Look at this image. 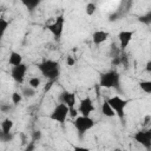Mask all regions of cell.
<instances>
[{
  "instance_id": "6da1fadb",
  "label": "cell",
  "mask_w": 151,
  "mask_h": 151,
  "mask_svg": "<svg viewBox=\"0 0 151 151\" xmlns=\"http://www.w3.org/2000/svg\"><path fill=\"white\" fill-rule=\"evenodd\" d=\"M38 70L47 80H51V81H55L60 76V65L55 60L46 59L39 63Z\"/></svg>"
},
{
  "instance_id": "7a4b0ae2",
  "label": "cell",
  "mask_w": 151,
  "mask_h": 151,
  "mask_svg": "<svg viewBox=\"0 0 151 151\" xmlns=\"http://www.w3.org/2000/svg\"><path fill=\"white\" fill-rule=\"evenodd\" d=\"M120 76L116 70L104 72L99 77V85L104 88H119Z\"/></svg>"
},
{
  "instance_id": "3957f363",
  "label": "cell",
  "mask_w": 151,
  "mask_h": 151,
  "mask_svg": "<svg viewBox=\"0 0 151 151\" xmlns=\"http://www.w3.org/2000/svg\"><path fill=\"white\" fill-rule=\"evenodd\" d=\"M96 125V122L91 118V117H84V116H78L74 118L73 120V126L76 127V130L78 131V134L80 138H83V136L90 131L93 126Z\"/></svg>"
},
{
  "instance_id": "277c9868",
  "label": "cell",
  "mask_w": 151,
  "mask_h": 151,
  "mask_svg": "<svg viewBox=\"0 0 151 151\" xmlns=\"http://www.w3.org/2000/svg\"><path fill=\"white\" fill-rule=\"evenodd\" d=\"M106 101L111 106V109L113 110L114 114L118 116L120 119H123L124 116H125V109H126V106L129 104V100L127 99H123L119 96H113V97L109 98Z\"/></svg>"
},
{
  "instance_id": "5b68a950",
  "label": "cell",
  "mask_w": 151,
  "mask_h": 151,
  "mask_svg": "<svg viewBox=\"0 0 151 151\" xmlns=\"http://www.w3.org/2000/svg\"><path fill=\"white\" fill-rule=\"evenodd\" d=\"M76 100H77V97H76V93H73V92L64 91L60 94V101H61V104H65L68 107V110H70V114L68 116H71L72 118L78 117V110L74 109Z\"/></svg>"
},
{
  "instance_id": "8992f818",
  "label": "cell",
  "mask_w": 151,
  "mask_h": 151,
  "mask_svg": "<svg viewBox=\"0 0 151 151\" xmlns=\"http://www.w3.org/2000/svg\"><path fill=\"white\" fill-rule=\"evenodd\" d=\"M68 114H70L68 107H67L65 104H61V103H60V104H58V105L52 110V112L50 113V119H52V120H54V122H57V123H59V124H64V123L66 122Z\"/></svg>"
},
{
  "instance_id": "52a82bcc",
  "label": "cell",
  "mask_w": 151,
  "mask_h": 151,
  "mask_svg": "<svg viewBox=\"0 0 151 151\" xmlns=\"http://www.w3.org/2000/svg\"><path fill=\"white\" fill-rule=\"evenodd\" d=\"M64 25H65V19H64V15L60 14L55 18V20L52 24L47 25L46 28H47V31H50L52 33V35L54 37L55 40H60V38L63 35V31H64Z\"/></svg>"
},
{
  "instance_id": "ba28073f",
  "label": "cell",
  "mask_w": 151,
  "mask_h": 151,
  "mask_svg": "<svg viewBox=\"0 0 151 151\" xmlns=\"http://www.w3.org/2000/svg\"><path fill=\"white\" fill-rule=\"evenodd\" d=\"M133 139L139 143L142 146H144L146 150H150L151 147V130L150 129H143L137 131L133 134Z\"/></svg>"
},
{
  "instance_id": "9c48e42d",
  "label": "cell",
  "mask_w": 151,
  "mask_h": 151,
  "mask_svg": "<svg viewBox=\"0 0 151 151\" xmlns=\"http://www.w3.org/2000/svg\"><path fill=\"white\" fill-rule=\"evenodd\" d=\"M96 110L93 101L90 97H85L83 99L79 100V106H78V112L80 113V116L84 117H90V114Z\"/></svg>"
},
{
  "instance_id": "30bf717a",
  "label": "cell",
  "mask_w": 151,
  "mask_h": 151,
  "mask_svg": "<svg viewBox=\"0 0 151 151\" xmlns=\"http://www.w3.org/2000/svg\"><path fill=\"white\" fill-rule=\"evenodd\" d=\"M26 72H27V65L22 63V64L18 65V66L12 67V70H11V77L18 84H22L24 80H25Z\"/></svg>"
},
{
  "instance_id": "8fae6325",
  "label": "cell",
  "mask_w": 151,
  "mask_h": 151,
  "mask_svg": "<svg viewBox=\"0 0 151 151\" xmlns=\"http://www.w3.org/2000/svg\"><path fill=\"white\" fill-rule=\"evenodd\" d=\"M133 35H134V31H129V29H124V31H120L118 33L119 47H120L122 51H124L129 46V44L131 42Z\"/></svg>"
},
{
  "instance_id": "7c38bea8",
  "label": "cell",
  "mask_w": 151,
  "mask_h": 151,
  "mask_svg": "<svg viewBox=\"0 0 151 151\" xmlns=\"http://www.w3.org/2000/svg\"><path fill=\"white\" fill-rule=\"evenodd\" d=\"M109 32L104 31V29H98V31H94L93 34H92V41L94 45H100L103 44L104 41L107 40L109 38Z\"/></svg>"
},
{
  "instance_id": "4fadbf2b",
  "label": "cell",
  "mask_w": 151,
  "mask_h": 151,
  "mask_svg": "<svg viewBox=\"0 0 151 151\" xmlns=\"http://www.w3.org/2000/svg\"><path fill=\"white\" fill-rule=\"evenodd\" d=\"M8 64L12 65L13 67L14 66H18L20 64H22V55L19 53V52H11L9 54V58H8Z\"/></svg>"
},
{
  "instance_id": "5bb4252c",
  "label": "cell",
  "mask_w": 151,
  "mask_h": 151,
  "mask_svg": "<svg viewBox=\"0 0 151 151\" xmlns=\"http://www.w3.org/2000/svg\"><path fill=\"white\" fill-rule=\"evenodd\" d=\"M13 125H14V123H13L12 119L5 118V119L1 122L0 130H1L2 132H5V133H11V131H12V129H13Z\"/></svg>"
},
{
  "instance_id": "9a60e30c",
  "label": "cell",
  "mask_w": 151,
  "mask_h": 151,
  "mask_svg": "<svg viewBox=\"0 0 151 151\" xmlns=\"http://www.w3.org/2000/svg\"><path fill=\"white\" fill-rule=\"evenodd\" d=\"M101 113H103V116L109 117V118H112V117H114V116H116V114H114V112H113V110L111 109V106L107 104V101H106V100L101 104Z\"/></svg>"
},
{
  "instance_id": "2e32d148",
  "label": "cell",
  "mask_w": 151,
  "mask_h": 151,
  "mask_svg": "<svg viewBox=\"0 0 151 151\" xmlns=\"http://www.w3.org/2000/svg\"><path fill=\"white\" fill-rule=\"evenodd\" d=\"M8 26H9V21L6 20V19H4V18H0V40L4 37V34L6 33Z\"/></svg>"
},
{
  "instance_id": "e0dca14e",
  "label": "cell",
  "mask_w": 151,
  "mask_h": 151,
  "mask_svg": "<svg viewBox=\"0 0 151 151\" xmlns=\"http://www.w3.org/2000/svg\"><path fill=\"white\" fill-rule=\"evenodd\" d=\"M40 84H41V80H40V78H38V77H32V78H29L28 79V86L31 87V88H33V90H38V87L40 86Z\"/></svg>"
},
{
  "instance_id": "ac0fdd59",
  "label": "cell",
  "mask_w": 151,
  "mask_h": 151,
  "mask_svg": "<svg viewBox=\"0 0 151 151\" xmlns=\"http://www.w3.org/2000/svg\"><path fill=\"white\" fill-rule=\"evenodd\" d=\"M139 87L142 91H144L145 93L150 94L151 93V81L150 80H142L139 83Z\"/></svg>"
},
{
  "instance_id": "d6986e66",
  "label": "cell",
  "mask_w": 151,
  "mask_h": 151,
  "mask_svg": "<svg viewBox=\"0 0 151 151\" xmlns=\"http://www.w3.org/2000/svg\"><path fill=\"white\" fill-rule=\"evenodd\" d=\"M11 100H12L13 105H19L22 100V94L20 92H13L11 96Z\"/></svg>"
},
{
  "instance_id": "ffe728a7",
  "label": "cell",
  "mask_w": 151,
  "mask_h": 151,
  "mask_svg": "<svg viewBox=\"0 0 151 151\" xmlns=\"http://www.w3.org/2000/svg\"><path fill=\"white\" fill-rule=\"evenodd\" d=\"M22 4H24L29 11H33V9H35L37 6H39L40 1H39V0H28V1H22Z\"/></svg>"
},
{
  "instance_id": "44dd1931",
  "label": "cell",
  "mask_w": 151,
  "mask_h": 151,
  "mask_svg": "<svg viewBox=\"0 0 151 151\" xmlns=\"http://www.w3.org/2000/svg\"><path fill=\"white\" fill-rule=\"evenodd\" d=\"M96 11H97V5L94 4V2H88L87 5H86V8H85V12H86V14L87 15H93L94 13H96Z\"/></svg>"
},
{
  "instance_id": "7402d4cb",
  "label": "cell",
  "mask_w": 151,
  "mask_h": 151,
  "mask_svg": "<svg viewBox=\"0 0 151 151\" xmlns=\"http://www.w3.org/2000/svg\"><path fill=\"white\" fill-rule=\"evenodd\" d=\"M21 94L25 96V97H33V96L35 94V90H33V88H31L29 86H27V87H25V88L22 90Z\"/></svg>"
},
{
  "instance_id": "603a6c76",
  "label": "cell",
  "mask_w": 151,
  "mask_h": 151,
  "mask_svg": "<svg viewBox=\"0 0 151 151\" xmlns=\"http://www.w3.org/2000/svg\"><path fill=\"white\" fill-rule=\"evenodd\" d=\"M41 137H42V133H41L40 130H34L32 132V142H34V143H37L38 140H40Z\"/></svg>"
},
{
  "instance_id": "cb8c5ba5",
  "label": "cell",
  "mask_w": 151,
  "mask_h": 151,
  "mask_svg": "<svg viewBox=\"0 0 151 151\" xmlns=\"http://www.w3.org/2000/svg\"><path fill=\"white\" fill-rule=\"evenodd\" d=\"M12 138H13V137H12L11 133H5V132H2V131L0 130V142L6 143V142H9Z\"/></svg>"
},
{
  "instance_id": "d4e9b609",
  "label": "cell",
  "mask_w": 151,
  "mask_h": 151,
  "mask_svg": "<svg viewBox=\"0 0 151 151\" xmlns=\"http://www.w3.org/2000/svg\"><path fill=\"white\" fill-rule=\"evenodd\" d=\"M11 110H12V105H9V104H2V105H0V111L4 112V113L9 112Z\"/></svg>"
},
{
  "instance_id": "484cf974",
  "label": "cell",
  "mask_w": 151,
  "mask_h": 151,
  "mask_svg": "<svg viewBox=\"0 0 151 151\" xmlns=\"http://www.w3.org/2000/svg\"><path fill=\"white\" fill-rule=\"evenodd\" d=\"M74 64H76V59H74L72 55L66 57V65H67V66H73Z\"/></svg>"
},
{
  "instance_id": "4316f807",
  "label": "cell",
  "mask_w": 151,
  "mask_h": 151,
  "mask_svg": "<svg viewBox=\"0 0 151 151\" xmlns=\"http://www.w3.org/2000/svg\"><path fill=\"white\" fill-rule=\"evenodd\" d=\"M34 149H35V143L31 140V142H28V144L26 145L25 151H34Z\"/></svg>"
},
{
  "instance_id": "83f0119b",
  "label": "cell",
  "mask_w": 151,
  "mask_h": 151,
  "mask_svg": "<svg viewBox=\"0 0 151 151\" xmlns=\"http://www.w3.org/2000/svg\"><path fill=\"white\" fill-rule=\"evenodd\" d=\"M53 84H54V81H51V80H48V81L45 84V86H44V92H45V93H46V92H48V91L52 88Z\"/></svg>"
},
{
  "instance_id": "f1b7e54d",
  "label": "cell",
  "mask_w": 151,
  "mask_h": 151,
  "mask_svg": "<svg viewBox=\"0 0 151 151\" xmlns=\"http://www.w3.org/2000/svg\"><path fill=\"white\" fill-rule=\"evenodd\" d=\"M150 19H151V13H150V12H149L146 15L140 17V21H142V22H145V24H149V22H150Z\"/></svg>"
},
{
  "instance_id": "f546056e",
  "label": "cell",
  "mask_w": 151,
  "mask_h": 151,
  "mask_svg": "<svg viewBox=\"0 0 151 151\" xmlns=\"http://www.w3.org/2000/svg\"><path fill=\"white\" fill-rule=\"evenodd\" d=\"M73 151H91V150H90V147H86V146H79V145H77V146H74V147H73Z\"/></svg>"
},
{
  "instance_id": "4dcf8cb0",
  "label": "cell",
  "mask_w": 151,
  "mask_h": 151,
  "mask_svg": "<svg viewBox=\"0 0 151 151\" xmlns=\"http://www.w3.org/2000/svg\"><path fill=\"white\" fill-rule=\"evenodd\" d=\"M120 64V57H114V59H112V65L117 66Z\"/></svg>"
},
{
  "instance_id": "1f68e13d",
  "label": "cell",
  "mask_w": 151,
  "mask_h": 151,
  "mask_svg": "<svg viewBox=\"0 0 151 151\" xmlns=\"http://www.w3.org/2000/svg\"><path fill=\"white\" fill-rule=\"evenodd\" d=\"M146 71L147 72H151V61L150 60L146 63Z\"/></svg>"
}]
</instances>
